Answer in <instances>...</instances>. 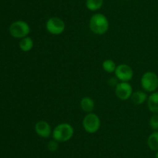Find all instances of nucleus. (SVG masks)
<instances>
[{"instance_id": "1", "label": "nucleus", "mask_w": 158, "mask_h": 158, "mask_svg": "<svg viewBox=\"0 0 158 158\" xmlns=\"http://www.w3.org/2000/svg\"><path fill=\"white\" fill-rule=\"evenodd\" d=\"M89 26L94 33L97 35H103L109 29V20L103 14L95 13L89 19Z\"/></svg>"}, {"instance_id": "2", "label": "nucleus", "mask_w": 158, "mask_h": 158, "mask_svg": "<svg viewBox=\"0 0 158 158\" xmlns=\"http://www.w3.org/2000/svg\"><path fill=\"white\" fill-rule=\"evenodd\" d=\"M74 134V129L72 125L67 122H63L57 125L52 130L53 139L59 143H65L72 139Z\"/></svg>"}, {"instance_id": "3", "label": "nucleus", "mask_w": 158, "mask_h": 158, "mask_svg": "<svg viewBox=\"0 0 158 158\" xmlns=\"http://www.w3.org/2000/svg\"><path fill=\"white\" fill-rule=\"evenodd\" d=\"M142 88L146 92L152 93L158 88V76L154 71H147L140 79Z\"/></svg>"}, {"instance_id": "4", "label": "nucleus", "mask_w": 158, "mask_h": 158, "mask_svg": "<svg viewBox=\"0 0 158 158\" xmlns=\"http://www.w3.org/2000/svg\"><path fill=\"white\" fill-rule=\"evenodd\" d=\"M9 33L12 37L16 39H22L28 37L30 33V26L23 20H17L13 22L9 26Z\"/></svg>"}, {"instance_id": "5", "label": "nucleus", "mask_w": 158, "mask_h": 158, "mask_svg": "<svg viewBox=\"0 0 158 158\" xmlns=\"http://www.w3.org/2000/svg\"><path fill=\"white\" fill-rule=\"evenodd\" d=\"M83 127L88 133H95L100 127V119L97 114L94 112L87 113L83 119Z\"/></svg>"}, {"instance_id": "6", "label": "nucleus", "mask_w": 158, "mask_h": 158, "mask_svg": "<svg viewBox=\"0 0 158 158\" xmlns=\"http://www.w3.org/2000/svg\"><path fill=\"white\" fill-rule=\"evenodd\" d=\"M46 29L52 35H60L64 32L66 24L62 19L59 17H51L46 21Z\"/></svg>"}, {"instance_id": "7", "label": "nucleus", "mask_w": 158, "mask_h": 158, "mask_svg": "<svg viewBox=\"0 0 158 158\" xmlns=\"http://www.w3.org/2000/svg\"><path fill=\"white\" fill-rule=\"evenodd\" d=\"M114 74L116 78L122 82H129L134 77V71L131 66L126 64L117 65Z\"/></svg>"}, {"instance_id": "8", "label": "nucleus", "mask_w": 158, "mask_h": 158, "mask_svg": "<svg viewBox=\"0 0 158 158\" xmlns=\"http://www.w3.org/2000/svg\"><path fill=\"white\" fill-rule=\"evenodd\" d=\"M133 88L129 82H122L117 83L115 87V94L119 99L126 101L131 99L133 94Z\"/></svg>"}, {"instance_id": "9", "label": "nucleus", "mask_w": 158, "mask_h": 158, "mask_svg": "<svg viewBox=\"0 0 158 158\" xmlns=\"http://www.w3.org/2000/svg\"><path fill=\"white\" fill-rule=\"evenodd\" d=\"M35 131L36 134L42 138L49 137L52 133L50 125L45 120H40L35 123Z\"/></svg>"}, {"instance_id": "10", "label": "nucleus", "mask_w": 158, "mask_h": 158, "mask_svg": "<svg viewBox=\"0 0 158 158\" xmlns=\"http://www.w3.org/2000/svg\"><path fill=\"white\" fill-rule=\"evenodd\" d=\"M148 96L146 91H140V90H137V91L133 92L132 95L131 97V99L133 103L137 105L143 104L146 101H148Z\"/></svg>"}, {"instance_id": "11", "label": "nucleus", "mask_w": 158, "mask_h": 158, "mask_svg": "<svg viewBox=\"0 0 158 158\" xmlns=\"http://www.w3.org/2000/svg\"><path fill=\"white\" fill-rule=\"evenodd\" d=\"M148 107L154 114H158V91L152 92L148 99Z\"/></svg>"}, {"instance_id": "12", "label": "nucleus", "mask_w": 158, "mask_h": 158, "mask_svg": "<svg viewBox=\"0 0 158 158\" xmlns=\"http://www.w3.org/2000/svg\"><path fill=\"white\" fill-rule=\"evenodd\" d=\"M80 107L82 110L86 113H91L94 111L95 108V103L94 101L90 97H83L80 101Z\"/></svg>"}, {"instance_id": "13", "label": "nucleus", "mask_w": 158, "mask_h": 158, "mask_svg": "<svg viewBox=\"0 0 158 158\" xmlns=\"http://www.w3.org/2000/svg\"><path fill=\"white\" fill-rule=\"evenodd\" d=\"M33 40L30 37H26L24 38H22L19 43V46L20 50L23 52H29L33 47Z\"/></svg>"}, {"instance_id": "14", "label": "nucleus", "mask_w": 158, "mask_h": 158, "mask_svg": "<svg viewBox=\"0 0 158 158\" xmlns=\"http://www.w3.org/2000/svg\"><path fill=\"white\" fill-rule=\"evenodd\" d=\"M148 146L153 151H158V130L154 131L148 136Z\"/></svg>"}, {"instance_id": "15", "label": "nucleus", "mask_w": 158, "mask_h": 158, "mask_svg": "<svg viewBox=\"0 0 158 158\" xmlns=\"http://www.w3.org/2000/svg\"><path fill=\"white\" fill-rule=\"evenodd\" d=\"M103 5V0H86V7L92 12L99 10Z\"/></svg>"}, {"instance_id": "16", "label": "nucleus", "mask_w": 158, "mask_h": 158, "mask_svg": "<svg viewBox=\"0 0 158 158\" xmlns=\"http://www.w3.org/2000/svg\"><path fill=\"white\" fill-rule=\"evenodd\" d=\"M117 65L116 64L115 62L110 59L105 60L102 64V68L107 73H114L116 71Z\"/></svg>"}, {"instance_id": "17", "label": "nucleus", "mask_w": 158, "mask_h": 158, "mask_svg": "<svg viewBox=\"0 0 158 158\" xmlns=\"http://www.w3.org/2000/svg\"><path fill=\"white\" fill-rule=\"evenodd\" d=\"M149 125L154 131L158 130V114H154L151 117L149 121Z\"/></svg>"}, {"instance_id": "18", "label": "nucleus", "mask_w": 158, "mask_h": 158, "mask_svg": "<svg viewBox=\"0 0 158 158\" xmlns=\"http://www.w3.org/2000/svg\"><path fill=\"white\" fill-rule=\"evenodd\" d=\"M47 148L49 151L55 152L58 150L59 148V142H57L55 139L50 140L47 144Z\"/></svg>"}, {"instance_id": "19", "label": "nucleus", "mask_w": 158, "mask_h": 158, "mask_svg": "<svg viewBox=\"0 0 158 158\" xmlns=\"http://www.w3.org/2000/svg\"><path fill=\"white\" fill-rule=\"evenodd\" d=\"M156 158H158V151H157V153H156Z\"/></svg>"}, {"instance_id": "20", "label": "nucleus", "mask_w": 158, "mask_h": 158, "mask_svg": "<svg viewBox=\"0 0 158 158\" xmlns=\"http://www.w3.org/2000/svg\"><path fill=\"white\" fill-rule=\"evenodd\" d=\"M124 1H130V0H124Z\"/></svg>"}]
</instances>
